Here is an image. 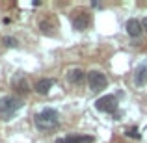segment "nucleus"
<instances>
[{
  "label": "nucleus",
  "mask_w": 147,
  "mask_h": 143,
  "mask_svg": "<svg viewBox=\"0 0 147 143\" xmlns=\"http://www.w3.org/2000/svg\"><path fill=\"white\" fill-rule=\"evenodd\" d=\"M4 43L7 45V47H17V39H13V37H4Z\"/></svg>",
  "instance_id": "ddd939ff"
},
{
  "label": "nucleus",
  "mask_w": 147,
  "mask_h": 143,
  "mask_svg": "<svg viewBox=\"0 0 147 143\" xmlns=\"http://www.w3.org/2000/svg\"><path fill=\"white\" fill-rule=\"evenodd\" d=\"M56 143H93V136H82V134H71L56 140Z\"/></svg>",
  "instance_id": "0eeeda50"
},
{
  "label": "nucleus",
  "mask_w": 147,
  "mask_h": 143,
  "mask_svg": "<svg viewBox=\"0 0 147 143\" xmlns=\"http://www.w3.org/2000/svg\"><path fill=\"white\" fill-rule=\"evenodd\" d=\"M88 82H90V89L93 93H99L108 86V78L100 71H90L88 73Z\"/></svg>",
  "instance_id": "7ed1b4c3"
},
{
  "label": "nucleus",
  "mask_w": 147,
  "mask_h": 143,
  "mask_svg": "<svg viewBox=\"0 0 147 143\" xmlns=\"http://www.w3.org/2000/svg\"><path fill=\"white\" fill-rule=\"evenodd\" d=\"M95 108L99 111H104V113H115L117 111V97L115 95L100 97L97 102H95Z\"/></svg>",
  "instance_id": "20e7f679"
},
{
  "label": "nucleus",
  "mask_w": 147,
  "mask_h": 143,
  "mask_svg": "<svg viewBox=\"0 0 147 143\" xmlns=\"http://www.w3.org/2000/svg\"><path fill=\"white\" fill-rule=\"evenodd\" d=\"M52 86H54V80L52 78H41V80H37V82H36L34 89H36V93H39V95H47Z\"/></svg>",
  "instance_id": "9d476101"
},
{
  "label": "nucleus",
  "mask_w": 147,
  "mask_h": 143,
  "mask_svg": "<svg viewBox=\"0 0 147 143\" xmlns=\"http://www.w3.org/2000/svg\"><path fill=\"white\" fill-rule=\"evenodd\" d=\"M34 123H36V126L39 130L49 132V130H54L60 125V113H58L56 110H52V108H45V110H41L39 113L34 117Z\"/></svg>",
  "instance_id": "f257e3e1"
},
{
  "label": "nucleus",
  "mask_w": 147,
  "mask_h": 143,
  "mask_svg": "<svg viewBox=\"0 0 147 143\" xmlns=\"http://www.w3.org/2000/svg\"><path fill=\"white\" fill-rule=\"evenodd\" d=\"M142 26H144V30H145V32H147V17L144 19V21H142Z\"/></svg>",
  "instance_id": "2eb2a0df"
},
{
  "label": "nucleus",
  "mask_w": 147,
  "mask_h": 143,
  "mask_svg": "<svg viewBox=\"0 0 147 143\" xmlns=\"http://www.w3.org/2000/svg\"><path fill=\"white\" fill-rule=\"evenodd\" d=\"M134 84H136L138 87H142V86L147 84V65H140V67L136 69V73H134Z\"/></svg>",
  "instance_id": "9b49d317"
},
{
  "label": "nucleus",
  "mask_w": 147,
  "mask_h": 143,
  "mask_svg": "<svg viewBox=\"0 0 147 143\" xmlns=\"http://www.w3.org/2000/svg\"><path fill=\"white\" fill-rule=\"evenodd\" d=\"M22 108V102L17 99V97H2L0 99V117L4 119V121H9V119H13V115L17 113L19 110Z\"/></svg>",
  "instance_id": "f03ea898"
},
{
  "label": "nucleus",
  "mask_w": 147,
  "mask_h": 143,
  "mask_svg": "<svg viewBox=\"0 0 147 143\" xmlns=\"http://www.w3.org/2000/svg\"><path fill=\"white\" fill-rule=\"evenodd\" d=\"M11 84H13L15 91H19L21 95H26L30 91V86H28V82H26V78L22 75H17L13 80H11Z\"/></svg>",
  "instance_id": "1a4fd4ad"
},
{
  "label": "nucleus",
  "mask_w": 147,
  "mask_h": 143,
  "mask_svg": "<svg viewBox=\"0 0 147 143\" xmlns=\"http://www.w3.org/2000/svg\"><path fill=\"white\" fill-rule=\"evenodd\" d=\"M127 134H129L130 138H140V134H138V128H130Z\"/></svg>",
  "instance_id": "4468645a"
},
{
  "label": "nucleus",
  "mask_w": 147,
  "mask_h": 143,
  "mask_svg": "<svg viewBox=\"0 0 147 143\" xmlns=\"http://www.w3.org/2000/svg\"><path fill=\"white\" fill-rule=\"evenodd\" d=\"M69 80H71L73 84H82L84 73L80 71V69H71V71H69Z\"/></svg>",
  "instance_id": "f8f14e48"
},
{
  "label": "nucleus",
  "mask_w": 147,
  "mask_h": 143,
  "mask_svg": "<svg viewBox=\"0 0 147 143\" xmlns=\"http://www.w3.org/2000/svg\"><path fill=\"white\" fill-rule=\"evenodd\" d=\"M127 32H129L130 37H140L142 32H144V26L138 19H129L127 21Z\"/></svg>",
  "instance_id": "6e6552de"
},
{
  "label": "nucleus",
  "mask_w": 147,
  "mask_h": 143,
  "mask_svg": "<svg viewBox=\"0 0 147 143\" xmlns=\"http://www.w3.org/2000/svg\"><path fill=\"white\" fill-rule=\"evenodd\" d=\"M39 28H41V32L47 34V36H56V30H58L56 17H54V15H47V17L39 22Z\"/></svg>",
  "instance_id": "423d86ee"
},
{
  "label": "nucleus",
  "mask_w": 147,
  "mask_h": 143,
  "mask_svg": "<svg viewBox=\"0 0 147 143\" xmlns=\"http://www.w3.org/2000/svg\"><path fill=\"white\" fill-rule=\"evenodd\" d=\"M71 21H73V28L78 30V32H84V30H88V26H90L91 17L86 13V11H75Z\"/></svg>",
  "instance_id": "39448f33"
}]
</instances>
